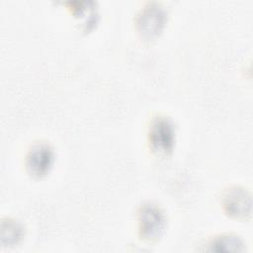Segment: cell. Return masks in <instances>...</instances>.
<instances>
[{
    "instance_id": "obj_6",
    "label": "cell",
    "mask_w": 253,
    "mask_h": 253,
    "mask_svg": "<svg viewBox=\"0 0 253 253\" xmlns=\"http://www.w3.org/2000/svg\"><path fill=\"white\" fill-rule=\"evenodd\" d=\"M1 229V237L3 244H15L21 239L23 235L22 226L18 222L13 220L3 221Z\"/></svg>"
},
{
    "instance_id": "obj_2",
    "label": "cell",
    "mask_w": 253,
    "mask_h": 253,
    "mask_svg": "<svg viewBox=\"0 0 253 253\" xmlns=\"http://www.w3.org/2000/svg\"><path fill=\"white\" fill-rule=\"evenodd\" d=\"M149 141L154 150L161 153L170 152L175 142L173 124L162 117L153 120L149 127Z\"/></svg>"
},
{
    "instance_id": "obj_1",
    "label": "cell",
    "mask_w": 253,
    "mask_h": 253,
    "mask_svg": "<svg viewBox=\"0 0 253 253\" xmlns=\"http://www.w3.org/2000/svg\"><path fill=\"white\" fill-rule=\"evenodd\" d=\"M139 230L147 240H155L162 234L165 227V216L161 210L152 204L141 207L138 214Z\"/></svg>"
},
{
    "instance_id": "obj_4",
    "label": "cell",
    "mask_w": 253,
    "mask_h": 253,
    "mask_svg": "<svg viewBox=\"0 0 253 253\" xmlns=\"http://www.w3.org/2000/svg\"><path fill=\"white\" fill-rule=\"evenodd\" d=\"M223 204L226 211L234 216L244 217L251 212V196L241 188L229 190L224 196Z\"/></svg>"
},
{
    "instance_id": "obj_5",
    "label": "cell",
    "mask_w": 253,
    "mask_h": 253,
    "mask_svg": "<svg viewBox=\"0 0 253 253\" xmlns=\"http://www.w3.org/2000/svg\"><path fill=\"white\" fill-rule=\"evenodd\" d=\"M165 12L158 6L146 8L138 17L137 25L142 35L151 38L161 32L165 23Z\"/></svg>"
},
{
    "instance_id": "obj_3",
    "label": "cell",
    "mask_w": 253,
    "mask_h": 253,
    "mask_svg": "<svg viewBox=\"0 0 253 253\" xmlns=\"http://www.w3.org/2000/svg\"><path fill=\"white\" fill-rule=\"evenodd\" d=\"M53 158V151L47 144H37L28 153L27 168L34 176H44L50 170Z\"/></svg>"
},
{
    "instance_id": "obj_7",
    "label": "cell",
    "mask_w": 253,
    "mask_h": 253,
    "mask_svg": "<svg viewBox=\"0 0 253 253\" xmlns=\"http://www.w3.org/2000/svg\"><path fill=\"white\" fill-rule=\"evenodd\" d=\"M211 250L216 252H232L242 250V242L236 236H221L211 244Z\"/></svg>"
}]
</instances>
